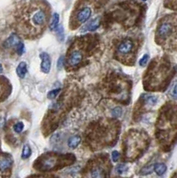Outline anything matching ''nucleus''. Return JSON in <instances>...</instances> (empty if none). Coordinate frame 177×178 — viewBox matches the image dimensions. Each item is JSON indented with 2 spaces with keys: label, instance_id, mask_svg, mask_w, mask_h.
Wrapping results in <instances>:
<instances>
[{
  "label": "nucleus",
  "instance_id": "f257e3e1",
  "mask_svg": "<svg viewBox=\"0 0 177 178\" xmlns=\"http://www.w3.org/2000/svg\"><path fill=\"white\" fill-rule=\"evenodd\" d=\"M43 2H29L20 17V31L29 37L40 35L48 21V8Z\"/></svg>",
  "mask_w": 177,
  "mask_h": 178
},
{
  "label": "nucleus",
  "instance_id": "f03ea898",
  "mask_svg": "<svg viewBox=\"0 0 177 178\" xmlns=\"http://www.w3.org/2000/svg\"><path fill=\"white\" fill-rule=\"evenodd\" d=\"M118 129V126L113 121L98 122L89 128L86 138H87L93 148H102L116 141Z\"/></svg>",
  "mask_w": 177,
  "mask_h": 178
},
{
  "label": "nucleus",
  "instance_id": "7ed1b4c3",
  "mask_svg": "<svg viewBox=\"0 0 177 178\" xmlns=\"http://www.w3.org/2000/svg\"><path fill=\"white\" fill-rule=\"evenodd\" d=\"M148 144V136L145 133L137 130L129 131L123 142L125 158L134 160L140 157L146 150Z\"/></svg>",
  "mask_w": 177,
  "mask_h": 178
},
{
  "label": "nucleus",
  "instance_id": "20e7f679",
  "mask_svg": "<svg viewBox=\"0 0 177 178\" xmlns=\"http://www.w3.org/2000/svg\"><path fill=\"white\" fill-rule=\"evenodd\" d=\"M75 160V158L71 154H57V153H46L42 155L36 162L35 168L42 170L48 171L53 170L59 166H64L67 164H71Z\"/></svg>",
  "mask_w": 177,
  "mask_h": 178
},
{
  "label": "nucleus",
  "instance_id": "39448f33",
  "mask_svg": "<svg viewBox=\"0 0 177 178\" xmlns=\"http://www.w3.org/2000/svg\"><path fill=\"white\" fill-rule=\"evenodd\" d=\"M128 88L129 85L123 78H110L108 79L106 85V94L112 99L124 102L128 100Z\"/></svg>",
  "mask_w": 177,
  "mask_h": 178
},
{
  "label": "nucleus",
  "instance_id": "423d86ee",
  "mask_svg": "<svg viewBox=\"0 0 177 178\" xmlns=\"http://www.w3.org/2000/svg\"><path fill=\"white\" fill-rule=\"evenodd\" d=\"M135 49V43L132 39L125 38L118 44L116 50V56H118L121 62L126 63L133 62Z\"/></svg>",
  "mask_w": 177,
  "mask_h": 178
},
{
  "label": "nucleus",
  "instance_id": "0eeeda50",
  "mask_svg": "<svg viewBox=\"0 0 177 178\" xmlns=\"http://www.w3.org/2000/svg\"><path fill=\"white\" fill-rule=\"evenodd\" d=\"M92 163H90V169L88 171L89 178H106L107 171L105 169V164L109 162V159L107 157L100 156L96 157Z\"/></svg>",
  "mask_w": 177,
  "mask_h": 178
},
{
  "label": "nucleus",
  "instance_id": "6e6552de",
  "mask_svg": "<svg viewBox=\"0 0 177 178\" xmlns=\"http://www.w3.org/2000/svg\"><path fill=\"white\" fill-rule=\"evenodd\" d=\"M92 14V9L89 6H83L80 7L76 11V12L73 15V26L78 27V25L86 22L88 21Z\"/></svg>",
  "mask_w": 177,
  "mask_h": 178
},
{
  "label": "nucleus",
  "instance_id": "1a4fd4ad",
  "mask_svg": "<svg viewBox=\"0 0 177 178\" xmlns=\"http://www.w3.org/2000/svg\"><path fill=\"white\" fill-rule=\"evenodd\" d=\"M20 37L16 35V34H11V36L4 42V47L5 49H10V48H15L19 45V44L20 43Z\"/></svg>",
  "mask_w": 177,
  "mask_h": 178
},
{
  "label": "nucleus",
  "instance_id": "9d476101",
  "mask_svg": "<svg viewBox=\"0 0 177 178\" xmlns=\"http://www.w3.org/2000/svg\"><path fill=\"white\" fill-rule=\"evenodd\" d=\"M40 58L42 60L41 62V70L44 73H48L51 70V59L48 53H42L40 54Z\"/></svg>",
  "mask_w": 177,
  "mask_h": 178
},
{
  "label": "nucleus",
  "instance_id": "9b49d317",
  "mask_svg": "<svg viewBox=\"0 0 177 178\" xmlns=\"http://www.w3.org/2000/svg\"><path fill=\"white\" fill-rule=\"evenodd\" d=\"M101 24V18L100 17H96L94 19H93L92 21H90L89 22H87L83 29H81V32H86V31H94L95 29H97L100 27Z\"/></svg>",
  "mask_w": 177,
  "mask_h": 178
},
{
  "label": "nucleus",
  "instance_id": "f8f14e48",
  "mask_svg": "<svg viewBox=\"0 0 177 178\" xmlns=\"http://www.w3.org/2000/svg\"><path fill=\"white\" fill-rule=\"evenodd\" d=\"M12 160L11 159V157L6 156L0 159V171L2 172L6 171L12 167Z\"/></svg>",
  "mask_w": 177,
  "mask_h": 178
},
{
  "label": "nucleus",
  "instance_id": "ddd939ff",
  "mask_svg": "<svg viewBox=\"0 0 177 178\" xmlns=\"http://www.w3.org/2000/svg\"><path fill=\"white\" fill-rule=\"evenodd\" d=\"M81 142V138L79 136H71L69 141H68V146L70 148V149H75L78 146V144H80Z\"/></svg>",
  "mask_w": 177,
  "mask_h": 178
},
{
  "label": "nucleus",
  "instance_id": "4468645a",
  "mask_svg": "<svg viewBox=\"0 0 177 178\" xmlns=\"http://www.w3.org/2000/svg\"><path fill=\"white\" fill-rule=\"evenodd\" d=\"M16 73H17V75L20 77V78H24L25 77V75H26V73H27V65H26V63L24 62H21L19 65H18V67H17V69H16Z\"/></svg>",
  "mask_w": 177,
  "mask_h": 178
},
{
  "label": "nucleus",
  "instance_id": "2eb2a0df",
  "mask_svg": "<svg viewBox=\"0 0 177 178\" xmlns=\"http://www.w3.org/2000/svg\"><path fill=\"white\" fill-rule=\"evenodd\" d=\"M154 170L157 173L158 176H162L167 171V166L163 163H159L154 165Z\"/></svg>",
  "mask_w": 177,
  "mask_h": 178
},
{
  "label": "nucleus",
  "instance_id": "dca6fc26",
  "mask_svg": "<svg viewBox=\"0 0 177 178\" xmlns=\"http://www.w3.org/2000/svg\"><path fill=\"white\" fill-rule=\"evenodd\" d=\"M59 19H60V16L57 12H54L52 16V20H51V22H50V29L52 30H53L55 28L58 27V23H59Z\"/></svg>",
  "mask_w": 177,
  "mask_h": 178
},
{
  "label": "nucleus",
  "instance_id": "f3484780",
  "mask_svg": "<svg viewBox=\"0 0 177 178\" xmlns=\"http://www.w3.org/2000/svg\"><path fill=\"white\" fill-rule=\"evenodd\" d=\"M31 155V149L29 147V144H25L23 146V149H22V152H21V158L23 160H26L28 158H29V156Z\"/></svg>",
  "mask_w": 177,
  "mask_h": 178
},
{
  "label": "nucleus",
  "instance_id": "a211bd4d",
  "mask_svg": "<svg viewBox=\"0 0 177 178\" xmlns=\"http://www.w3.org/2000/svg\"><path fill=\"white\" fill-rule=\"evenodd\" d=\"M169 95L174 99H177V81L174 82L171 86L169 90Z\"/></svg>",
  "mask_w": 177,
  "mask_h": 178
},
{
  "label": "nucleus",
  "instance_id": "6ab92c4d",
  "mask_svg": "<svg viewBox=\"0 0 177 178\" xmlns=\"http://www.w3.org/2000/svg\"><path fill=\"white\" fill-rule=\"evenodd\" d=\"M111 114L114 118H119L122 115V109L120 107H115L111 111Z\"/></svg>",
  "mask_w": 177,
  "mask_h": 178
},
{
  "label": "nucleus",
  "instance_id": "aec40b11",
  "mask_svg": "<svg viewBox=\"0 0 177 178\" xmlns=\"http://www.w3.org/2000/svg\"><path fill=\"white\" fill-rule=\"evenodd\" d=\"M23 127H24L23 123H22V122H18V123H16V124L13 126V131H14L15 133H17V134H20V133L22 132Z\"/></svg>",
  "mask_w": 177,
  "mask_h": 178
},
{
  "label": "nucleus",
  "instance_id": "412c9836",
  "mask_svg": "<svg viewBox=\"0 0 177 178\" xmlns=\"http://www.w3.org/2000/svg\"><path fill=\"white\" fill-rule=\"evenodd\" d=\"M61 92V88H57V89H54V90H52L48 93L47 94V97L48 99H54L58 94L59 93Z\"/></svg>",
  "mask_w": 177,
  "mask_h": 178
},
{
  "label": "nucleus",
  "instance_id": "4be33fe9",
  "mask_svg": "<svg viewBox=\"0 0 177 178\" xmlns=\"http://www.w3.org/2000/svg\"><path fill=\"white\" fill-rule=\"evenodd\" d=\"M152 170H154V165H150L148 167H145L143 168L141 174L142 175H149L152 172Z\"/></svg>",
  "mask_w": 177,
  "mask_h": 178
},
{
  "label": "nucleus",
  "instance_id": "5701e85b",
  "mask_svg": "<svg viewBox=\"0 0 177 178\" xmlns=\"http://www.w3.org/2000/svg\"><path fill=\"white\" fill-rule=\"evenodd\" d=\"M16 52L19 55H21L25 52V46H24V44L22 42H20L19 44V45L16 47Z\"/></svg>",
  "mask_w": 177,
  "mask_h": 178
},
{
  "label": "nucleus",
  "instance_id": "b1692460",
  "mask_svg": "<svg viewBox=\"0 0 177 178\" xmlns=\"http://www.w3.org/2000/svg\"><path fill=\"white\" fill-rule=\"evenodd\" d=\"M127 169V166L124 165V164H121V165H119V166L117 167V168H116V172H117L118 174L121 175V174H123Z\"/></svg>",
  "mask_w": 177,
  "mask_h": 178
},
{
  "label": "nucleus",
  "instance_id": "393cba45",
  "mask_svg": "<svg viewBox=\"0 0 177 178\" xmlns=\"http://www.w3.org/2000/svg\"><path fill=\"white\" fill-rule=\"evenodd\" d=\"M148 61H149V55L148 54H144L143 55V57L140 60V62H139V63H140V66H145L146 64H147V62H148Z\"/></svg>",
  "mask_w": 177,
  "mask_h": 178
},
{
  "label": "nucleus",
  "instance_id": "a878e982",
  "mask_svg": "<svg viewBox=\"0 0 177 178\" xmlns=\"http://www.w3.org/2000/svg\"><path fill=\"white\" fill-rule=\"evenodd\" d=\"M111 158H112V160H113L114 162H117V161L119 160V158H120L119 152H118V151H114V152H112V154H111Z\"/></svg>",
  "mask_w": 177,
  "mask_h": 178
},
{
  "label": "nucleus",
  "instance_id": "bb28decb",
  "mask_svg": "<svg viewBox=\"0 0 177 178\" xmlns=\"http://www.w3.org/2000/svg\"><path fill=\"white\" fill-rule=\"evenodd\" d=\"M64 65V57L63 56H61L58 60V63H57V67L58 69H61L62 66Z\"/></svg>",
  "mask_w": 177,
  "mask_h": 178
},
{
  "label": "nucleus",
  "instance_id": "cd10ccee",
  "mask_svg": "<svg viewBox=\"0 0 177 178\" xmlns=\"http://www.w3.org/2000/svg\"><path fill=\"white\" fill-rule=\"evenodd\" d=\"M2 71H3V67H2V65L0 64V73H1Z\"/></svg>",
  "mask_w": 177,
  "mask_h": 178
}]
</instances>
